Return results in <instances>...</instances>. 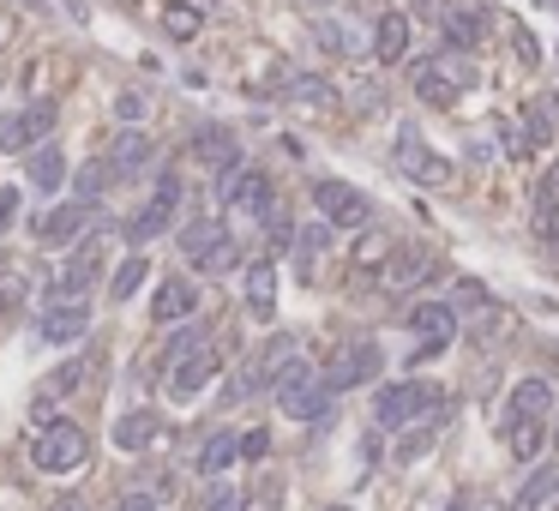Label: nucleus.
<instances>
[{
    "mask_svg": "<svg viewBox=\"0 0 559 511\" xmlns=\"http://www.w3.org/2000/svg\"><path fill=\"white\" fill-rule=\"evenodd\" d=\"M440 409H445V392L440 385H428V380H391V385H379L373 392V421L385 433H397V427H409V421H440Z\"/></svg>",
    "mask_w": 559,
    "mask_h": 511,
    "instance_id": "f257e3e1",
    "label": "nucleus"
},
{
    "mask_svg": "<svg viewBox=\"0 0 559 511\" xmlns=\"http://www.w3.org/2000/svg\"><path fill=\"white\" fill-rule=\"evenodd\" d=\"M409 85H416V97L421 103H433V108H452L457 97L475 85V66L469 61H457V49H445V54H421L416 61V73H409Z\"/></svg>",
    "mask_w": 559,
    "mask_h": 511,
    "instance_id": "f03ea898",
    "label": "nucleus"
},
{
    "mask_svg": "<svg viewBox=\"0 0 559 511\" xmlns=\"http://www.w3.org/2000/svg\"><path fill=\"white\" fill-rule=\"evenodd\" d=\"M85 458H91V433L73 427V421H49V427L37 433V446H30V463H37L42 475H78Z\"/></svg>",
    "mask_w": 559,
    "mask_h": 511,
    "instance_id": "7ed1b4c3",
    "label": "nucleus"
},
{
    "mask_svg": "<svg viewBox=\"0 0 559 511\" xmlns=\"http://www.w3.org/2000/svg\"><path fill=\"white\" fill-rule=\"evenodd\" d=\"M217 199H223V210H234V217H247V223H265L277 210V193H271V175H259V169H223L217 175Z\"/></svg>",
    "mask_w": 559,
    "mask_h": 511,
    "instance_id": "20e7f679",
    "label": "nucleus"
},
{
    "mask_svg": "<svg viewBox=\"0 0 559 511\" xmlns=\"http://www.w3.org/2000/svg\"><path fill=\"white\" fill-rule=\"evenodd\" d=\"M97 223H109L97 205H78V199H66V205H49L30 223V235H37V247H78V241L91 235Z\"/></svg>",
    "mask_w": 559,
    "mask_h": 511,
    "instance_id": "39448f33",
    "label": "nucleus"
},
{
    "mask_svg": "<svg viewBox=\"0 0 559 511\" xmlns=\"http://www.w3.org/2000/svg\"><path fill=\"white\" fill-rule=\"evenodd\" d=\"M379 368H385V355H379V343L373 337H350L338 355L326 361V373L319 380L331 385V392H355V385H367V380H379Z\"/></svg>",
    "mask_w": 559,
    "mask_h": 511,
    "instance_id": "423d86ee",
    "label": "nucleus"
},
{
    "mask_svg": "<svg viewBox=\"0 0 559 511\" xmlns=\"http://www.w3.org/2000/svg\"><path fill=\"white\" fill-rule=\"evenodd\" d=\"M54 97H37V103L13 108V115H0V151H13V157H25L30 144H42L54 132Z\"/></svg>",
    "mask_w": 559,
    "mask_h": 511,
    "instance_id": "0eeeda50",
    "label": "nucleus"
},
{
    "mask_svg": "<svg viewBox=\"0 0 559 511\" xmlns=\"http://www.w3.org/2000/svg\"><path fill=\"white\" fill-rule=\"evenodd\" d=\"M313 205H319V217H326L331 229H367V217H373V205H367L361 187L350 181H313Z\"/></svg>",
    "mask_w": 559,
    "mask_h": 511,
    "instance_id": "6e6552de",
    "label": "nucleus"
},
{
    "mask_svg": "<svg viewBox=\"0 0 559 511\" xmlns=\"http://www.w3.org/2000/svg\"><path fill=\"white\" fill-rule=\"evenodd\" d=\"M404 325L416 331V355H409V368H416V361L440 355L445 343L457 337V307H445V302H416V307H409V319H404Z\"/></svg>",
    "mask_w": 559,
    "mask_h": 511,
    "instance_id": "1a4fd4ad",
    "label": "nucleus"
},
{
    "mask_svg": "<svg viewBox=\"0 0 559 511\" xmlns=\"http://www.w3.org/2000/svg\"><path fill=\"white\" fill-rule=\"evenodd\" d=\"M211 380H217V349H211V343H199V349H187L169 361V397L175 404H193Z\"/></svg>",
    "mask_w": 559,
    "mask_h": 511,
    "instance_id": "9d476101",
    "label": "nucleus"
},
{
    "mask_svg": "<svg viewBox=\"0 0 559 511\" xmlns=\"http://www.w3.org/2000/svg\"><path fill=\"white\" fill-rule=\"evenodd\" d=\"M37 337L54 343V349H66V343H85L91 337V307L85 302H49L37 319Z\"/></svg>",
    "mask_w": 559,
    "mask_h": 511,
    "instance_id": "9b49d317",
    "label": "nucleus"
},
{
    "mask_svg": "<svg viewBox=\"0 0 559 511\" xmlns=\"http://www.w3.org/2000/svg\"><path fill=\"white\" fill-rule=\"evenodd\" d=\"M397 163H404V175H409V181H421V187H445V181H452V163H445L440 151H428L416 127L397 132Z\"/></svg>",
    "mask_w": 559,
    "mask_h": 511,
    "instance_id": "f8f14e48",
    "label": "nucleus"
},
{
    "mask_svg": "<svg viewBox=\"0 0 559 511\" xmlns=\"http://www.w3.org/2000/svg\"><path fill=\"white\" fill-rule=\"evenodd\" d=\"M156 144L144 127H120L115 139H109V169H115V181H139L144 169H151Z\"/></svg>",
    "mask_w": 559,
    "mask_h": 511,
    "instance_id": "ddd939ff",
    "label": "nucleus"
},
{
    "mask_svg": "<svg viewBox=\"0 0 559 511\" xmlns=\"http://www.w3.org/2000/svg\"><path fill=\"white\" fill-rule=\"evenodd\" d=\"M199 314V283L193 277H163L151 295V325H181Z\"/></svg>",
    "mask_w": 559,
    "mask_h": 511,
    "instance_id": "4468645a",
    "label": "nucleus"
},
{
    "mask_svg": "<svg viewBox=\"0 0 559 511\" xmlns=\"http://www.w3.org/2000/svg\"><path fill=\"white\" fill-rule=\"evenodd\" d=\"M193 157L205 163L211 175L234 169V163H241V139H234V127H223V120H205V127L193 132Z\"/></svg>",
    "mask_w": 559,
    "mask_h": 511,
    "instance_id": "2eb2a0df",
    "label": "nucleus"
},
{
    "mask_svg": "<svg viewBox=\"0 0 559 511\" xmlns=\"http://www.w3.org/2000/svg\"><path fill=\"white\" fill-rule=\"evenodd\" d=\"M66 175H73V169H66V151L54 139H42V144H30V151H25V181L37 187V193H61Z\"/></svg>",
    "mask_w": 559,
    "mask_h": 511,
    "instance_id": "dca6fc26",
    "label": "nucleus"
},
{
    "mask_svg": "<svg viewBox=\"0 0 559 511\" xmlns=\"http://www.w3.org/2000/svg\"><path fill=\"white\" fill-rule=\"evenodd\" d=\"M428 277H433V259H428V253L397 247V253H385V271H379V283H385L391 295H404V289L428 283Z\"/></svg>",
    "mask_w": 559,
    "mask_h": 511,
    "instance_id": "f3484780",
    "label": "nucleus"
},
{
    "mask_svg": "<svg viewBox=\"0 0 559 511\" xmlns=\"http://www.w3.org/2000/svg\"><path fill=\"white\" fill-rule=\"evenodd\" d=\"M409 54V13H379L373 18V61L397 66Z\"/></svg>",
    "mask_w": 559,
    "mask_h": 511,
    "instance_id": "a211bd4d",
    "label": "nucleus"
},
{
    "mask_svg": "<svg viewBox=\"0 0 559 511\" xmlns=\"http://www.w3.org/2000/svg\"><path fill=\"white\" fill-rule=\"evenodd\" d=\"M156 433H163V421H156L151 409H127V416L109 427V439H115L120 451H132V458H139V451H151V446H156Z\"/></svg>",
    "mask_w": 559,
    "mask_h": 511,
    "instance_id": "6ab92c4d",
    "label": "nucleus"
},
{
    "mask_svg": "<svg viewBox=\"0 0 559 511\" xmlns=\"http://www.w3.org/2000/svg\"><path fill=\"white\" fill-rule=\"evenodd\" d=\"M241 289H247V314L271 325V319H277V265L271 259H253L247 265V283H241Z\"/></svg>",
    "mask_w": 559,
    "mask_h": 511,
    "instance_id": "aec40b11",
    "label": "nucleus"
},
{
    "mask_svg": "<svg viewBox=\"0 0 559 511\" xmlns=\"http://www.w3.org/2000/svg\"><path fill=\"white\" fill-rule=\"evenodd\" d=\"M169 217H175V205H163V199H144L127 223H120V235H127V247H144V241H156L163 229H169Z\"/></svg>",
    "mask_w": 559,
    "mask_h": 511,
    "instance_id": "412c9836",
    "label": "nucleus"
},
{
    "mask_svg": "<svg viewBox=\"0 0 559 511\" xmlns=\"http://www.w3.org/2000/svg\"><path fill=\"white\" fill-rule=\"evenodd\" d=\"M547 506H559V463L530 470V482L518 487V499H511V511H547Z\"/></svg>",
    "mask_w": 559,
    "mask_h": 511,
    "instance_id": "4be33fe9",
    "label": "nucleus"
},
{
    "mask_svg": "<svg viewBox=\"0 0 559 511\" xmlns=\"http://www.w3.org/2000/svg\"><path fill=\"white\" fill-rule=\"evenodd\" d=\"M523 416H554V385L547 380H518L506 397V421H523Z\"/></svg>",
    "mask_w": 559,
    "mask_h": 511,
    "instance_id": "5701e85b",
    "label": "nucleus"
},
{
    "mask_svg": "<svg viewBox=\"0 0 559 511\" xmlns=\"http://www.w3.org/2000/svg\"><path fill=\"white\" fill-rule=\"evenodd\" d=\"M234 463H241V433L217 427L205 446H199V475H229Z\"/></svg>",
    "mask_w": 559,
    "mask_h": 511,
    "instance_id": "b1692460",
    "label": "nucleus"
},
{
    "mask_svg": "<svg viewBox=\"0 0 559 511\" xmlns=\"http://www.w3.org/2000/svg\"><path fill=\"white\" fill-rule=\"evenodd\" d=\"M109 181H115L109 157H91L85 169H73V175H66V187H73V199H78V205H97V199L109 193Z\"/></svg>",
    "mask_w": 559,
    "mask_h": 511,
    "instance_id": "393cba45",
    "label": "nucleus"
},
{
    "mask_svg": "<svg viewBox=\"0 0 559 511\" xmlns=\"http://www.w3.org/2000/svg\"><path fill=\"white\" fill-rule=\"evenodd\" d=\"M144 271H151V259H144V253L132 247L127 259L115 265V277H109V295H115V302H132V295L144 289Z\"/></svg>",
    "mask_w": 559,
    "mask_h": 511,
    "instance_id": "a878e982",
    "label": "nucleus"
},
{
    "mask_svg": "<svg viewBox=\"0 0 559 511\" xmlns=\"http://www.w3.org/2000/svg\"><path fill=\"white\" fill-rule=\"evenodd\" d=\"M506 439H511V458H518V463H530L535 451L547 446V427H542V416H523V421H506Z\"/></svg>",
    "mask_w": 559,
    "mask_h": 511,
    "instance_id": "bb28decb",
    "label": "nucleus"
},
{
    "mask_svg": "<svg viewBox=\"0 0 559 511\" xmlns=\"http://www.w3.org/2000/svg\"><path fill=\"white\" fill-rule=\"evenodd\" d=\"M445 25V49H475L482 42V7H469V13H440Z\"/></svg>",
    "mask_w": 559,
    "mask_h": 511,
    "instance_id": "cd10ccee",
    "label": "nucleus"
},
{
    "mask_svg": "<svg viewBox=\"0 0 559 511\" xmlns=\"http://www.w3.org/2000/svg\"><path fill=\"white\" fill-rule=\"evenodd\" d=\"M283 97H289V103H301V108H326V103H331V85L313 79V73H289V79H283Z\"/></svg>",
    "mask_w": 559,
    "mask_h": 511,
    "instance_id": "c85d7f7f",
    "label": "nucleus"
},
{
    "mask_svg": "<svg viewBox=\"0 0 559 511\" xmlns=\"http://www.w3.org/2000/svg\"><path fill=\"white\" fill-rule=\"evenodd\" d=\"M223 235H229V229H223V223H211V217H199V223H187V229H181V253H187V259L199 265V259H205V253L217 247Z\"/></svg>",
    "mask_w": 559,
    "mask_h": 511,
    "instance_id": "c756f323",
    "label": "nucleus"
},
{
    "mask_svg": "<svg viewBox=\"0 0 559 511\" xmlns=\"http://www.w3.org/2000/svg\"><path fill=\"white\" fill-rule=\"evenodd\" d=\"M199 25H205V13H199L193 0H175V7H163V30H169L175 42H193Z\"/></svg>",
    "mask_w": 559,
    "mask_h": 511,
    "instance_id": "7c9ffc66",
    "label": "nucleus"
},
{
    "mask_svg": "<svg viewBox=\"0 0 559 511\" xmlns=\"http://www.w3.org/2000/svg\"><path fill=\"white\" fill-rule=\"evenodd\" d=\"M91 368H97L91 355H73V361H61V368L49 373V385H42V397H66V392H78Z\"/></svg>",
    "mask_w": 559,
    "mask_h": 511,
    "instance_id": "2f4dec72",
    "label": "nucleus"
},
{
    "mask_svg": "<svg viewBox=\"0 0 559 511\" xmlns=\"http://www.w3.org/2000/svg\"><path fill=\"white\" fill-rule=\"evenodd\" d=\"M326 247H331V223H326V217H319V223H307V229H301V235H295V265H301V271H307V265L319 259V253H326Z\"/></svg>",
    "mask_w": 559,
    "mask_h": 511,
    "instance_id": "473e14b6",
    "label": "nucleus"
},
{
    "mask_svg": "<svg viewBox=\"0 0 559 511\" xmlns=\"http://www.w3.org/2000/svg\"><path fill=\"white\" fill-rule=\"evenodd\" d=\"M523 127H530V144H554V103L535 97V103L523 108Z\"/></svg>",
    "mask_w": 559,
    "mask_h": 511,
    "instance_id": "72a5a7b5",
    "label": "nucleus"
},
{
    "mask_svg": "<svg viewBox=\"0 0 559 511\" xmlns=\"http://www.w3.org/2000/svg\"><path fill=\"white\" fill-rule=\"evenodd\" d=\"M319 42H326L331 54H355V49H361V37H355L350 25H338V18H319Z\"/></svg>",
    "mask_w": 559,
    "mask_h": 511,
    "instance_id": "f704fd0d",
    "label": "nucleus"
},
{
    "mask_svg": "<svg viewBox=\"0 0 559 511\" xmlns=\"http://www.w3.org/2000/svg\"><path fill=\"white\" fill-rule=\"evenodd\" d=\"M144 115H151V97H144V91H120L115 97V120H120V127H139Z\"/></svg>",
    "mask_w": 559,
    "mask_h": 511,
    "instance_id": "c9c22d12",
    "label": "nucleus"
},
{
    "mask_svg": "<svg viewBox=\"0 0 559 511\" xmlns=\"http://www.w3.org/2000/svg\"><path fill=\"white\" fill-rule=\"evenodd\" d=\"M199 511H241V494H234L223 475H211V487H205V499H199Z\"/></svg>",
    "mask_w": 559,
    "mask_h": 511,
    "instance_id": "e433bc0d",
    "label": "nucleus"
},
{
    "mask_svg": "<svg viewBox=\"0 0 559 511\" xmlns=\"http://www.w3.org/2000/svg\"><path fill=\"white\" fill-rule=\"evenodd\" d=\"M199 343H211V337H205V325H199V314H193V325H187V331H175V337H169V349H163V368H169L175 355L199 349Z\"/></svg>",
    "mask_w": 559,
    "mask_h": 511,
    "instance_id": "4c0bfd02",
    "label": "nucleus"
},
{
    "mask_svg": "<svg viewBox=\"0 0 559 511\" xmlns=\"http://www.w3.org/2000/svg\"><path fill=\"white\" fill-rule=\"evenodd\" d=\"M428 446H433V427H421V433H404V446H397V463H416Z\"/></svg>",
    "mask_w": 559,
    "mask_h": 511,
    "instance_id": "58836bf2",
    "label": "nucleus"
},
{
    "mask_svg": "<svg viewBox=\"0 0 559 511\" xmlns=\"http://www.w3.org/2000/svg\"><path fill=\"white\" fill-rule=\"evenodd\" d=\"M115 511H163V499H156L151 487H132V494H120Z\"/></svg>",
    "mask_w": 559,
    "mask_h": 511,
    "instance_id": "ea45409f",
    "label": "nucleus"
},
{
    "mask_svg": "<svg viewBox=\"0 0 559 511\" xmlns=\"http://www.w3.org/2000/svg\"><path fill=\"white\" fill-rule=\"evenodd\" d=\"M265 451H271V433H265V427H253V433H241V458H247V463H259V458H265Z\"/></svg>",
    "mask_w": 559,
    "mask_h": 511,
    "instance_id": "a19ab883",
    "label": "nucleus"
},
{
    "mask_svg": "<svg viewBox=\"0 0 559 511\" xmlns=\"http://www.w3.org/2000/svg\"><path fill=\"white\" fill-rule=\"evenodd\" d=\"M511 49H518V61H523V66H535V61H542V49H535V37H530L523 25H511Z\"/></svg>",
    "mask_w": 559,
    "mask_h": 511,
    "instance_id": "79ce46f5",
    "label": "nucleus"
},
{
    "mask_svg": "<svg viewBox=\"0 0 559 511\" xmlns=\"http://www.w3.org/2000/svg\"><path fill=\"white\" fill-rule=\"evenodd\" d=\"M151 199H163V205H181V175L163 169V175H156V193H151Z\"/></svg>",
    "mask_w": 559,
    "mask_h": 511,
    "instance_id": "37998d69",
    "label": "nucleus"
},
{
    "mask_svg": "<svg viewBox=\"0 0 559 511\" xmlns=\"http://www.w3.org/2000/svg\"><path fill=\"white\" fill-rule=\"evenodd\" d=\"M523 144H530V139H523V132L506 120V127H499V151H506V157H523Z\"/></svg>",
    "mask_w": 559,
    "mask_h": 511,
    "instance_id": "c03bdc74",
    "label": "nucleus"
},
{
    "mask_svg": "<svg viewBox=\"0 0 559 511\" xmlns=\"http://www.w3.org/2000/svg\"><path fill=\"white\" fill-rule=\"evenodd\" d=\"M18 217V187H0V229Z\"/></svg>",
    "mask_w": 559,
    "mask_h": 511,
    "instance_id": "a18cd8bd",
    "label": "nucleus"
},
{
    "mask_svg": "<svg viewBox=\"0 0 559 511\" xmlns=\"http://www.w3.org/2000/svg\"><path fill=\"white\" fill-rule=\"evenodd\" d=\"M559 193V157H554V169H547V181H542V199H554Z\"/></svg>",
    "mask_w": 559,
    "mask_h": 511,
    "instance_id": "49530a36",
    "label": "nucleus"
},
{
    "mask_svg": "<svg viewBox=\"0 0 559 511\" xmlns=\"http://www.w3.org/2000/svg\"><path fill=\"white\" fill-rule=\"evenodd\" d=\"M452 511H469V499H463V494H457V499H452Z\"/></svg>",
    "mask_w": 559,
    "mask_h": 511,
    "instance_id": "de8ad7c7",
    "label": "nucleus"
},
{
    "mask_svg": "<svg viewBox=\"0 0 559 511\" xmlns=\"http://www.w3.org/2000/svg\"><path fill=\"white\" fill-rule=\"evenodd\" d=\"M547 439H554V451H559V421H554V433H547Z\"/></svg>",
    "mask_w": 559,
    "mask_h": 511,
    "instance_id": "09e8293b",
    "label": "nucleus"
},
{
    "mask_svg": "<svg viewBox=\"0 0 559 511\" xmlns=\"http://www.w3.org/2000/svg\"><path fill=\"white\" fill-rule=\"evenodd\" d=\"M259 511H277V499H265V506H259Z\"/></svg>",
    "mask_w": 559,
    "mask_h": 511,
    "instance_id": "8fccbe9b",
    "label": "nucleus"
},
{
    "mask_svg": "<svg viewBox=\"0 0 559 511\" xmlns=\"http://www.w3.org/2000/svg\"><path fill=\"white\" fill-rule=\"evenodd\" d=\"M542 7H554V13H559V0H542Z\"/></svg>",
    "mask_w": 559,
    "mask_h": 511,
    "instance_id": "3c124183",
    "label": "nucleus"
},
{
    "mask_svg": "<svg viewBox=\"0 0 559 511\" xmlns=\"http://www.w3.org/2000/svg\"><path fill=\"white\" fill-rule=\"evenodd\" d=\"M326 511H350V506H326Z\"/></svg>",
    "mask_w": 559,
    "mask_h": 511,
    "instance_id": "603ef678",
    "label": "nucleus"
},
{
    "mask_svg": "<svg viewBox=\"0 0 559 511\" xmlns=\"http://www.w3.org/2000/svg\"><path fill=\"white\" fill-rule=\"evenodd\" d=\"M25 7H42V0H25Z\"/></svg>",
    "mask_w": 559,
    "mask_h": 511,
    "instance_id": "864d4df0",
    "label": "nucleus"
}]
</instances>
